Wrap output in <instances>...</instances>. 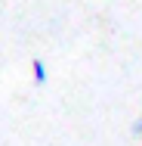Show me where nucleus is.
I'll return each mask as SVG.
<instances>
[{
    "instance_id": "2",
    "label": "nucleus",
    "mask_w": 142,
    "mask_h": 146,
    "mask_svg": "<svg viewBox=\"0 0 142 146\" xmlns=\"http://www.w3.org/2000/svg\"><path fill=\"white\" fill-rule=\"evenodd\" d=\"M133 134H136V137H142V115L136 118V124H133Z\"/></svg>"
},
{
    "instance_id": "1",
    "label": "nucleus",
    "mask_w": 142,
    "mask_h": 146,
    "mask_svg": "<svg viewBox=\"0 0 142 146\" xmlns=\"http://www.w3.org/2000/svg\"><path fill=\"white\" fill-rule=\"evenodd\" d=\"M31 78H34V84H37V87H43V84H46V78H50V68H46V62H43L40 56L31 62Z\"/></svg>"
}]
</instances>
